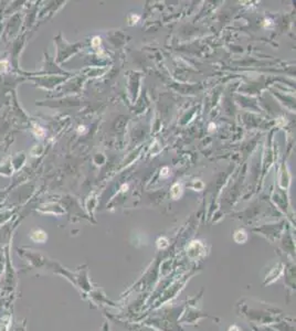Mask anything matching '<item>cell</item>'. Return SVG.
<instances>
[{"label":"cell","mask_w":296,"mask_h":331,"mask_svg":"<svg viewBox=\"0 0 296 331\" xmlns=\"http://www.w3.org/2000/svg\"><path fill=\"white\" fill-rule=\"evenodd\" d=\"M180 190H181V188H180V185L179 184L174 185V188H172V196H174V198H178L180 192H181Z\"/></svg>","instance_id":"cell-1"}]
</instances>
